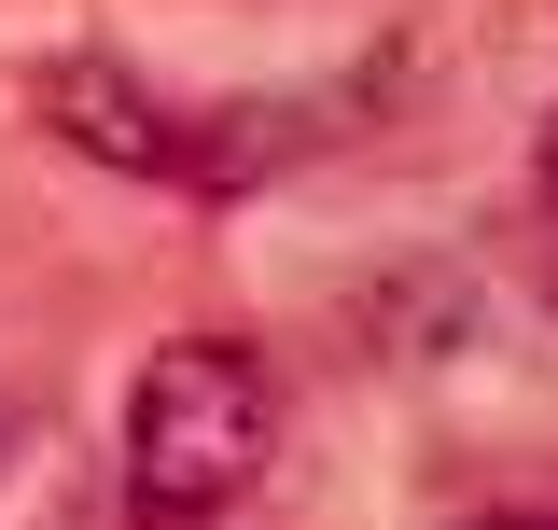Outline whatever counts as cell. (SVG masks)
<instances>
[{"mask_svg": "<svg viewBox=\"0 0 558 530\" xmlns=\"http://www.w3.org/2000/svg\"><path fill=\"white\" fill-rule=\"evenodd\" d=\"M266 447H279V405H266V363L238 335H168L126 377V517L140 530L238 517Z\"/></svg>", "mask_w": 558, "mask_h": 530, "instance_id": "cell-1", "label": "cell"}, {"mask_svg": "<svg viewBox=\"0 0 558 530\" xmlns=\"http://www.w3.org/2000/svg\"><path fill=\"white\" fill-rule=\"evenodd\" d=\"M461 530H558L545 503H488V517H461Z\"/></svg>", "mask_w": 558, "mask_h": 530, "instance_id": "cell-3", "label": "cell"}, {"mask_svg": "<svg viewBox=\"0 0 558 530\" xmlns=\"http://www.w3.org/2000/svg\"><path fill=\"white\" fill-rule=\"evenodd\" d=\"M43 127L70 154H98V168H126V182H182V140H196L168 98H140L112 57H57L43 70Z\"/></svg>", "mask_w": 558, "mask_h": 530, "instance_id": "cell-2", "label": "cell"}, {"mask_svg": "<svg viewBox=\"0 0 558 530\" xmlns=\"http://www.w3.org/2000/svg\"><path fill=\"white\" fill-rule=\"evenodd\" d=\"M545 182H558V127H545Z\"/></svg>", "mask_w": 558, "mask_h": 530, "instance_id": "cell-4", "label": "cell"}]
</instances>
